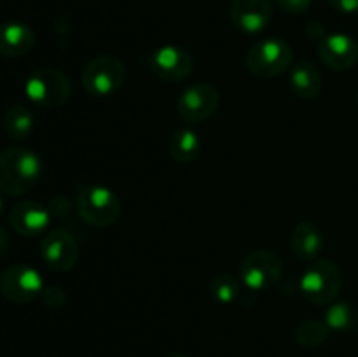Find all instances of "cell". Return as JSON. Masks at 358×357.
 <instances>
[{
  "mask_svg": "<svg viewBox=\"0 0 358 357\" xmlns=\"http://www.w3.org/2000/svg\"><path fill=\"white\" fill-rule=\"evenodd\" d=\"M42 161L27 147H7L0 150V192L21 196L41 181Z\"/></svg>",
  "mask_w": 358,
  "mask_h": 357,
  "instance_id": "6da1fadb",
  "label": "cell"
},
{
  "mask_svg": "<svg viewBox=\"0 0 358 357\" xmlns=\"http://www.w3.org/2000/svg\"><path fill=\"white\" fill-rule=\"evenodd\" d=\"M343 289V272L331 259H315L303 272L299 290L315 307L334 303Z\"/></svg>",
  "mask_w": 358,
  "mask_h": 357,
  "instance_id": "7a4b0ae2",
  "label": "cell"
},
{
  "mask_svg": "<svg viewBox=\"0 0 358 357\" xmlns=\"http://www.w3.org/2000/svg\"><path fill=\"white\" fill-rule=\"evenodd\" d=\"M76 206L84 223L108 227L121 216V202L110 188L101 184H77Z\"/></svg>",
  "mask_w": 358,
  "mask_h": 357,
  "instance_id": "3957f363",
  "label": "cell"
},
{
  "mask_svg": "<svg viewBox=\"0 0 358 357\" xmlns=\"http://www.w3.org/2000/svg\"><path fill=\"white\" fill-rule=\"evenodd\" d=\"M294 51L283 38H262L250 48L247 55V69L259 79H273L292 65Z\"/></svg>",
  "mask_w": 358,
  "mask_h": 357,
  "instance_id": "277c9868",
  "label": "cell"
},
{
  "mask_svg": "<svg viewBox=\"0 0 358 357\" xmlns=\"http://www.w3.org/2000/svg\"><path fill=\"white\" fill-rule=\"evenodd\" d=\"M83 86L93 97H110L126 80V66L112 55H100L86 63L80 74Z\"/></svg>",
  "mask_w": 358,
  "mask_h": 357,
  "instance_id": "5b68a950",
  "label": "cell"
},
{
  "mask_svg": "<svg viewBox=\"0 0 358 357\" xmlns=\"http://www.w3.org/2000/svg\"><path fill=\"white\" fill-rule=\"evenodd\" d=\"M282 275V258L268 248L250 252L240 265V280L247 289L255 290V293L275 287Z\"/></svg>",
  "mask_w": 358,
  "mask_h": 357,
  "instance_id": "8992f818",
  "label": "cell"
},
{
  "mask_svg": "<svg viewBox=\"0 0 358 357\" xmlns=\"http://www.w3.org/2000/svg\"><path fill=\"white\" fill-rule=\"evenodd\" d=\"M70 80L56 69L35 70L24 83L28 100L44 108L62 107L70 97Z\"/></svg>",
  "mask_w": 358,
  "mask_h": 357,
  "instance_id": "52a82bcc",
  "label": "cell"
},
{
  "mask_svg": "<svg viewBox=\"0 0 358 357\" xmlns=\"http://www.w3.org/2000/svg\"><path fill=\"white\" fill-rule=\"evenodd\" d=\"M42 290H44V280L41 273L30 265L17 262L3 270L0 276V293L14 304L31 303L41 298Z\"/></svg>",
  "mask_w": 358,
  "mask_h": 357,
  "instance_id": "ba28073f",
  "label": "cell"
},
{
  "mask_svg": "<svg viewBox=\"0 0 358 357\" xmlns=\"http://www.w3.org/2000/svg\"><path fill=\"white\" fill-rule=\"evenodd\" d=\"M219 102V90L213 84L196 83L182 91L177 102V111L185 122H201L217 111Z\"/></svg>",
  "mask_w": 358,
  "mask_h": 357,
  "instance_id": "9c48e42d",
  "label": "cell"
},
{
  "mask_svg": "<svg viewBox=\"0 0 358 357\" xmlns=\"http://www.w3.org/2000/svg\"><path fill=\"white\" fill-rule=\"evenodd\" d=\"M41 258L52 272H69L79 259V245L66 231H49L41 240Z\"/></svg>",
  "mask_w": 358,
  "mask_h": 357,
  "instance_id": "30bf717a",
  "label": "cell"
},
{
  "mask_svg": "<svg viewBox=\"0 0 358 357\" xmlns=\"http://www.w3.org/2000/svg\"><path fill=\"white\" fill-rule=\"evenodd\" d=\"M192 66H194V58L182 46H163L150 56V70L166 83H180L187 79L192 72Z\"/></svg>",
  "mask_w": 358,
  "mask_h": 357,
  "instance_id": "8fae6325",
  "label": "cell"
},
{
  "mask_svg": "<svg viewBox=\"0 0 358 357\" xmlns=\"http://www.w3.org/2000/svg\"><path fill=\"white\" fill-rule=\"evenodd\" d=\"M231 21L243 34H261L273 18L271 0H233Z\"/></svg>",
  "mask_w": 358,
  "mask_h": 357,
  "instance_id": "7c38bea8",
  "label": "cell"
},
{
  "mask_svg": "<svg viewBox=\"0 0 358 357\" xmlns=\"http://www.w3.org/2000/svg\"><path fill=\"white\" fill-rule=\"evenodd\" d=\"M318 56L332 70L352 69L358 59V44L346 34H329L318 42Z\"/></svg>",
  "mask_w": 358,
  "mask_h": 357,
  "instance_id": "4fadbf2b",
  "label": "cell"
},
{
  "mask_svg": "<svg viewBox=\"0 0 358 357\" xmlns=\"http://www.w3.org/2000/svg\"><path fill=\"white\" fill-rule=\"evenodd\" d=\"M51 220V214L37 202H20L10 209L9 223L21 237L44 234Z\"/></svg>",
  "mask_w": 358,
  "mask_h": 357,
  "instance_id": "5bb4252c",
  "label": "cell"
},
{
  "mask_svg": "<svg viewBox=\"0 0 358 357\" xmlns=\"http://www.w3.org/2000/svg\"><path fill=\"white\" fill-rule=\"evenodd\" d=\"M324 247V233L311 220H303L294 227L290 234V248L301 261H315Z\"/></svg>",
  "mask_w": 358,
  "mask_h": 357,
  "instance_id": "9a60e30c",
  "label": "cell"
},
{
  "mask_svg": "<svg viewBox=\"0 0 358 357\" xmlns=\"http://www.w3.org/2000/svg\"><path fill=\"white\" fill-rule=\"evenodd\" d=\"M35 35L28 24L20 21H9L0 24V55L17 58L31 51Z\"/></svg>",
  "mask_w": 358,
  "mask_h": 357,
  "instance_id": "2e32d148",
  "label": "cell"
},
{
  "mask_svg": "<svg viewBox=\"0 0 358 357\" xmlns=\"http://www.w3.org/2000/svg\"><path fill=\"white\" fill-rule=\"evenodd\" d=\"M290 88L303 100H313L322 91V74L313 62H299L290 70Z\"/></svg>",
  "mask_w": 358,
  "mask_h": 357,
  "instance_id": "e0dca14e",
  "label": "cell"
},
{
  "mask_svg": "<svg viewBox=\"0 0 358 357\" xmlns=\"http://www.w3.org/2000/svg\"><path fill=\"white\" fill-rule=\"evenodd\" d=\"M201 139L191 128H180L173 132L168 142V150L178 164H189L201 154Z\"/></svg>",
  "mask_w": 358,
  "mask_h": 357,
  "instance_id": "ac0fdd59",
  "label": "cell"
},
{
  "mask_svg": "<svg viewBox=\"0 0 358 357\" xmlns=\"http://www.w3.org/2000/svg\"><path fill=\"white\" fill-rule=\"evenodd\" d=\"M3 132L13 140H27L34 132V114L24 105H13L3 114Z\"/></svg>",
  "mask_w": 358,
  "mask_h": 357,
  "instance_id": "d6986e66",
  "label": "cell"
},
{
  "mask_svg": "<svg viewBox=\"0 0 358 357\" xmlns=\"http://www.w3.org/2000/svg\"><path fill=\"white\" fill-rule=\"evenodd\" d=\"M329 326L325 321H318V318H306L301 322L296 329V340L301 346L304 349H317V346L324 345L325 340L329 336Z\"/></svg>",
  "mask_w": 358,
  "mask_h": 357,
  "instance_id": "ffe728a7",
  "label": "cell"
},
{
  "mask_svg": "<svg viewBox=\"0 0 358 357\" xmlns=\"http://www.w3.org/2000/svg\"><path fill=\"white\" fill-rule=\"evenodd\" d=\"M357 321V310L350 301H334L325 312V324L334 331H350Z\"/></svg>",
  "mask_w": 358,
  "mask_h": 357,
  "instance_id": "44dd1931",
  "label": "cell"
},
{
  "mask_svg": "<svg viewBox=\"0 0 358 357\" xmlns=\"http://www.w3.org/2000/svg\"><path fill=\"white\" fill-rule=\"evenodd\" d=\"M208 290L217 303L231 304L240 298V280L231 273H220L210 280Z\"/></svg>",
  "mask_w": 358,
  "mask_h": 357,
  "instance_id": "7402d4cb",
  "label": "cell"
},
{
  "mask_svg": "<svg viewBox=\"0 0 358 357\" xmlns=\"http://www.w3.org/2000/svg\"><path fill=\"white\" fill-rule=\"evenodd\" d=\"M41 300L48 308H59L65 304L66 296L65 293H63L62 287L49 286V287H44V290H42L41 294Z\"/></svg>",
  "mask_w": 358,
  "mask_h": 357,
  "instance_id": "603a6c76",
  "label": "cell"
},
{
  "mask_svg": "<svg viewBox=\"0 0 358 357\" xmlns=\"http://www.w3.org/2000/svg\"><path fill=\"white\" fill-rule=\"evenodd\" d=\"M280 9L287 14H303L311 7L313 0H275Z\"/></svg>",
  "mask_w": 358,
  "mask_h": 357,
  "instance_id": "cb8c5ba5",
  "label": "cell"
},
{
  "mask_svg": "<svg viewBox=\"0 0 358 357\" xmlns=\"http://www.w3.org/2000/svg\"><path fill=\"white\" fill-rule=\"evenodd\" d=\"M336 10L343 14H357L358 13V0H329Z\"/></svg>",
  "mask_w": 358,
  "mask_h": 357,
  "instance_id": "d4e9b609",
  "label": "cell"
},
{
  "mask_svg": "<svg viewBox=\"0 0 358 357\" xmlns=\"http://www.w3.org/2000/svg\"><path fill=\"white\" fill-rule=\"evenodd\" d=\"M306 34L310 35V38H313V41H322V38L325 37V28L324 24L318 23V21H311L310 24L306 27Z\"/></svg>",
  "mask_w": 358,
  "mask_h": 357,
  "instance_id": "484cf974",
  "label": "cell"
},
{
  "mask_svg": "<svg viewBox=\"0 0 358 357\" xmlns=\"http://www.w3.org/2000/svg\"><path fill=\"white\" fill-rule=\"evenodd\" d=\"M7 248H9V234H7V231L0 226V255H2Z\"/></svg>",
  "mask_w": 358,
  "mask_h": 357,
  "instance_id": "4316f807",
  "label": "cell"
},
{
  "mask_svg": "<svg viewBox=\"0 0 358 357\" xmlns=\"http://www.w3.org/2000/svg\"><path fill=\"white\" fill-rule=\"evenodd\" d=\"M2 214H3V198L0 196V217H2Z\"/></svg>",
  "mask_w": 358,
  "mask_h": 357,
  "instance_id": "83f0119b",
  "label": "cell"
},
{
  "mask_svg": "<svg viewBox=\"0 0 358 357\" xmlns=\"http://www.w3.org/2000/svg\"><path fill=\"white\" fill-rule=\"evenodd\" d=\"M170 357H189V356H187V354H180V352H178V354H171Z\"/></svg>",
  "mask_w": 358,
  "mask_h": 357,
  "instance_id": "f1b7e54d",
  "label": "cell"
},
{
  "mask_svg": "<svg viewBox=\"0 0 358 357\" xmlns=\"http://www.w3.org/2000/svg\"><path fill=\"white\" fill-rule=\"evenodd\" d=\"M357 104H358V93H357Z\"/></svg>",
  "mask_w": 358,
  "mask_h": 357,
  "instance_id": "f546056e",
  "label": "cell"
}]
</instances>
